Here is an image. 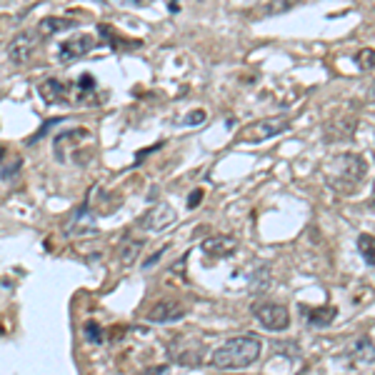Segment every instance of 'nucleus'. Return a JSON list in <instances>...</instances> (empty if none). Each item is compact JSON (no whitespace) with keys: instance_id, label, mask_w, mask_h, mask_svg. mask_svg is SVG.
I'll return each mask as SVG.
<instances>
[{"instance_id":"obj_25","label":"nucleus","mask_w":375,"mask_h":375,"mask_svg":"<svg viewBox=\"0 0 375 375\" xmlns=\"http://www.w3.org/2000/svg\"><path fill=\"white\" fill-rule=\"evenodd\" d=\"M3 156H6V150H3V145H0V163H3Z\"/></svg>"},{"instance_id":"obj_12","label":"nucleus","mask_w":375,"mask_h":375,"mask_svg":"<svg viewBox=\"0 0 375 375\" xmlns=\"http://www.w3.org/2000/svg\"><path fill=\"white\" fill-rule=\"evenodd\" d=\"M75 25H78V21H73V18H43V21L38 23V33H40V38L55 35V33L73 30Z\"/></svg>"},{"instance_id":"obj_15","label":"nucleus","mask_w":375,"mask_h":375,"mask_svg":"<svg viewBox=\"0 0 375 375\" xmlns=\"http://www.w3.org/2000/svg\"><path fill=\"white\" fill-rule=\"evenodd\" d=\"M358 250H360V255H363V260L368 262V265H375V236H370V233H360L358 236Z\"/></svg>"},{"instance_id":"obj_5","label":"nucleus","mask_w":375,"mask_h":375,"mask_svg":"<svg viewBox=\"0 0 375 375\" xmlns=\"http://www.w3.org/2000/svg\"><path fill=\"white\" fill-rule=\"evenodd\" d=\"M185 316H188V306H185V303L166 298V300H158L156 306H153L148 313H145V321H148V323H158V325H168V323L183 321Z\"/></svg>"},{"instance_id":"obj_14","label":"nucleus","mask_w":375,"mask_h":375,"mask_svg":"<svg viewBox=\"0 0 375 375\" xmlns=\"http://www.w3.org/2000/svg\"><path fill=\"white\" fill-rule=\"evenodd\" d=\"M140 248H143V241H138V238H125L123 243H120V262L123 265H133L135 260H138L140 255Z\"/></svg>"},{"instance_id":"obj_17","label":"nucleus","mask_w":375,"mask_h":375,"mask_svg":"<svg viewBox=\"0 0 375 375\" xmlns=\"http://www.w3.org/2000/svg\"><path fill=\"white\" fill-rule=\"evenodd\" d=\"M355 65L360 70H375V50L363 48L360 53H355Z\"/></svg>"},{"instance_id":"obj_27","label":"nucleus","mask_w":375,"mask_h":375,"mask_svg":"<svg viewBox=\"0 0 375 375\" xmlns=\"http://www.w3.org/2000/svg\"><path fill=\"white\" fill-rule=\"evenodd\" d=\"M236 375H241V373H236Z\"/></svg>"},{"instance_id":"obj_10","label":"nucleus","mask_w":375,"mask_h":375,"mask_svg":"<svg viewBox=\"0 0 375 375\" xmlns=\"http://www.w3.org/2000/svg\"><path fill=\"white\" fill-rule=\"evenodd\" d=\"M200 248H203L205 255L225 258L236 250L238 243H236V238H231V236H213V238H208V241H203V246Z\"/></svg>"},{"instance_id":"obj_13","label":"nucleus","mask_w":375,"mask_h":375,"mask_svg":"<svg viewBox=\"0 0 375 375\" xmlns=\"http://www.w3.org/2000/svg\"><path fill=\"white\" fill-rule=\"evenodd\" d=\"M308 323L313 328H328L338 316V308L335 306H321V308H308L306 311Z\"/></svg>"},{"instance_id":"obj_26","label":"nucleus","mask_w":375,"mask_h":375,"mask_svg":"<svg viewBox=\"0 0 375 375\" xmlns=\"http://www.w3.org/2000/svg\"><path fill=\"white\" fill-rule=\"evenodd\" d=\"M373 205H375V188H373Z\"/></svg>"},{"instance_id":"obj_23","label":"nucleus","mask_w":375,"mask_h":375,"mask_svg":"<svg viewBox=\"0 0 375 375\" xmlns=\"http://www.w3.org/2000/svg\"><path fill=\"white\" fill-rule=\"evenodd\" d=\"M166 248H168V246H166ZM166 248H161V250H158L156 255H150L148 260L143 262V268H153V265H156V262L161 260V255H163V253H166Z\"/></svg>"},{"instance_id":"obj_6","label":"nucleus","mask_w":375,"mask_h":375,"mask_svg":"<svg viewBox=\"0 0 375 375\" xmlns=\"http://www.w3.org/2000/svg\"><path fill=\"white\" fill-rule=\"evenodd\" d=\"M38 43H40V33L38 30L18 33L11 40V45H8V58H11V63H16V65L28 63V60L33 58V53L38 50Z\"/></svg>"},{"instance_id":"obj_19","label":"nucleus","mask_w":375,"mask_h":375,"mask_svg":"<svg viewBox=\"0 0 375 375\" xmlns=\"http://www.w3.org/2000/svg\"><path fill=\"white\" fill-rule=\"evenodd\" d=\"M21 168H23V158H16L11 166H6L3 171H0V178H3L6 183H11L13 178H16V173H21Z\"/></svg>"},{"instance_id":"obj_3","label":"nucleus","mask_w":375,"mask_h":375,"mask_svg":"<svg viewBox=\"0 0 375 375\" xmlns=\"http://www.w3.org/2000/svg\"><path fill=\"white\" fill-rule=\"evenodd\" d=\"M288 128H290V123L285 118L255 120V123H248L246 128H241V133H238V143H248V145L265 143V140L285 133Z\"/></svg>"},{"instance_id":"obj_21","label":"nucleus","mask_w":375,"mask_h":375,"mask_svg":"<svg viewBox=\"0 0 375 375\" xmlns=\"http://www.w3.org/2000/svg\"><path fill=\"white\" fill-rule=\"evenodd\" d=\"M168 373V365H156V368H145L140 370L138 375H166Z\"/></svg>"},{"instance_id":"obj_18","label":"nucleus","mask_w":375,"mask_h":375,"mask_svg":"<svg viewBox=\"0 0 375 375\" xmlns=\"http://www.w3.org/2000/svg\"><path fill=\"white\" fill-rule=\"evenodd\" d=\"M83 333H86V338H88V343H103V330H100V325H98L96 321H88L86 325H83Z\"/></svg>"},{"instance_id":"obj_11","label":"nucleus","mask_w":375,"mask_h":375,"mask_svg":"<svg viewBox=\"0 0 375 375\" xmlns=\"http://www.w3.org/2000/svg\"><path fill=\"white\" fill-rule=\"evenodd\" d=\"M348 358L353 360L355 365H368V363H373L375 360V345H373V340H370L368 335L365 338H358L353 343V348L348 350Z\"/></svg>"},{"instance_id":"obj_2","label":"nucleus","mask_w":375,"mask_h":375,"mask_svg":"<svg viewBox=\"0 0 375 375\" xmlns=\"http://www.w3.org/2000/svg\"><path fill=\"white\" fill-rule=\"evenodd\" d=\"M368 173V163H365L363 156L358 153H343V156H338L333 161V171H330V183L333 188L338 190H343V193H353L358 183L365 178Z\"/></svg>"},{"instance_id":"obj_22","label":"nucleus","mask_w":375,"mask_h":375,"mask_svg":"<svg viewBox=\"0 0 375 375\" xmlns=\"http://www.w3.org/2000/svg\"><path fill=\"white\" fill-rule=\"evenodd\" d=\"M200 200H203V190H193L190 198H188V208H198Z\"/></svg>"},{"instance_id":"obj_9","label":"nucleus","mask_w":375,"mask_h":375,"mask_svg":"<svg viewBox=\"0 0 375 375\" xmlns=\"http://www.w3.org/2000/svg\"><path fill=\"white\" fill-rule=\"evenodd\" d=\"M65 233H68V236H75V238L96 236L98 228L93 225L91 215H88V205H83L81 210H75V215L68 220V225H65Z\"/></svg>"},{"instance_id":"obj_8","label":"nucleus","mask_w":375,"mask_h":375,"mask_svg":"<svg viewBox=\"0 0 375 375\" xmlns=\"http://www.w3.org/2000/svg\"><path fill=\"white\" fill-rule=\"evenodd\" d=\"M93 48H96V38L88 35V33H83V35L70 38V40L60 43L58 55H60V60H75V58H83V55H88Z\"/></svg>"},{"instance_id":"obj_4","label":"nucleus","mask_w":375,"mask_h":375,"mask_svg":"<svg viewBox=\"0 0 375 375\" xmlns=\"http://www.w3.org/2000/svg\"><path fill=\"white\" fill-rule=\"evenodd\" d=\"M253 316L255 321L260 323L265 330L270 333H280V330H288L290 325V311L280 303H268V300H262V303H253Z\"/></svg>"},{"instance_id":"obj_20","label":"nucleus","mask_w":375,"mask_h":375,"mask_svg":"<svg viewBox=\"0 0 375 375\" xmlns=\"http://www.w3.org/2000/svg\"><path fill=\"white\" fill-rule=\"evenodd\" d=\"M203 120H205V110H200V108L185 115V125H200Z\"/></svg>"},{"instance_id":"obj_1","label":"nucleus","mask_w":375,"mask_h":375,"mask_svg":"<svg viewBox=\"0 0 375 375\" xmlns=\"http://www.w3.org/2000/svg\"><path fill=\"white\" fill-rule=\"evenodd\" d=\"M260 353H262V340L258 335L246 333V335L225 340L218 350H213L210 363L220 370H241L255 363V360L260 358Z\"/></svg>"},{"instance_id":"obj_7","label":"nucleus","mask_w":375,"mask_h":375,"mask_svg":"<svg viewBox=\"0 0 375 375\" xmlns=\"http://www.w3.org/2000/svg\"><path fill=\"white\" fill-rule=\"evenodd\" d=\"M173 223H175V210L168 203H158L156 208H150L148 213L143 215L140 228L148 233H161V231H166V228H171Z\"/></svg>"},{"instance_id":"obj_16","label":"nucleus","mask_w":375,"mask_h":375,"mask_svg":"<svg viewBox=\"0 0 375 375\" xmlns=\"http://www.w3.org/2000/svg\"><path fill=\"white\" fill-rule=\"evenodd\" d=\"M63 93H65V88L60 86L58 81H45L43 86H40V96H43L48 103H60Z\"/></svg>"},{"instance_id":"obj_24","label":"nucleus","mask_w":375,"mask_h":375,"mask_svg":"<svg viewBox=\"0 0 375 375\" xmlns=\"http://www.w3.org/2000/svg\"><path fill=\"white\" fill-rule=\"evenodd\" d=\"M78 86H81V88H86V91H93V88H96V83H93V75H83V78H81V81H78Z\"/></svg>"}]
</instances>
